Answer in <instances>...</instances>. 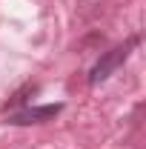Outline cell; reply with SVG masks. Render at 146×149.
I'll return each mask as SVG.
<instances>
[{
    "label": "cell",
    "mask_w": 146,
    "mask_h": 149,
    "mask_svg": "<svg viewBox=\"0 0 146 149\" xmlns=\"http://www.w3.org/2000/svg\"><path fill=\"white\" fill-rule=\"evenodd\" d=\"M135 46H138V37H129L123 46H115L112 52H106V55H103L95 66H92L89 83H92V86H95V83H103V80H106V77H109L117 66H123V63H126V57L132 55V49H135Z\"/></svg>",
    "instance_id": "6da1fadb"
},
{
    "label": "cell",
    "mask_w": 146,
    "mask_h": 149,
    "mask_svg": "<svg viewBox=\"0 0 146 149\" xmlns=\"http://www.w3.org/2000/svg\"><path fill=\"white\" fill-rule=\"evenodd\" d=\"M60 109H63L60 103H55V106H29V109H23V112L9 115L6 120H9V123H15V126H23V123H43V120L57 118Z\"/></svg>",
    "instance_id": "7a4b0ae2"
}]
</instances>
